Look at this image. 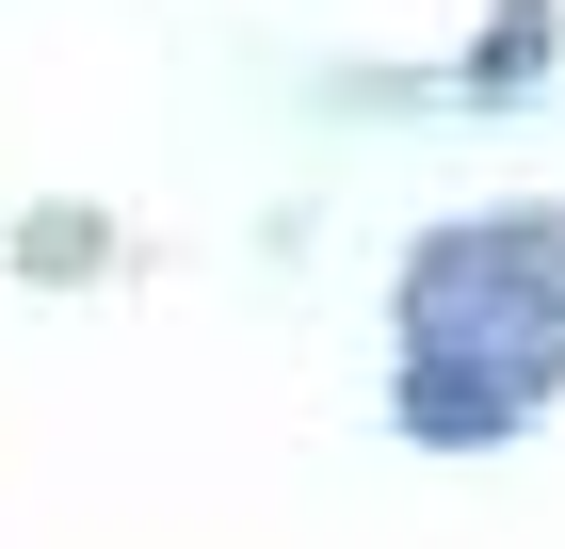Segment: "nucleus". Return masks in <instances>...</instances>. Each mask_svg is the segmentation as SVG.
I'll return each mask as SVG.
<instances>
[{
    "label": "nucleus",
    "instance_id": "nucleus-1",
    "mask_svg": "<svg viewBox=\"0 0 565 549\" xmlns=\"http://www.w3.org/2000/svg\"><path fill=\"white\" fill-rule=\"evenodd\" d=\"M404 339H550L565 356V211H469L404 275Z\"/></svg>",
    "mask_w": 565,
    "mask_h": 549
},
{
    "label": "nucleus",
    "instance_id": "nucleus-3",
    "mask_svg": "<svg viewBox=\"0 0 565 549\" xmlns=\"http://www.w3.org/2000/svg\"><path fill=\"white\" fill-rule=\"evenodd\" d=\"M533 65H550V0H501V33L469 49V97H518Z\"/></svg>",
    "mask_w": 565,
    "mask_h": 549
},
{
    "label": "nucleus",
    "instance_id": "nucleus-2",
    "mask_svg": "<svg viewBox=\"0 0 565 549\" xmlns=\"http://www.w3.org/2000/svg\"><path fill=\"white\" fill-rule=\"evenodd\" d=\"M550 339H404V404L388 421L420 436V453H484V436H518L533 404H550Z\"/></svg>",
    "mask_w": 565,
    "mask_h": 549
}]
</instances>
